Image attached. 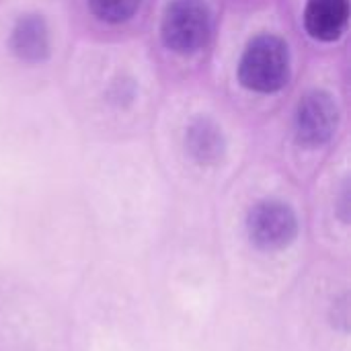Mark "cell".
<instances>
[{
  "label": "cell",
  "mask_w": 351,
  "mask_h": 351,
  "mask_svg": "<svg viewBox=\"0 0 351 351\" xmlns=\"http://www.w3.org/2000/svg\"><path fill=\"white\" fill-rule=\"evenodd\" d=\"M290 80V49L271 33L253 37L239 62V82L255 93H278Z\"/></svg>",
  "instance_id": "cell-1"
},
{
  "label": "cell",
  "mask_w": 351,
  "mask_h": 351,
  "mask_svg": "<svg viewBox=\"0 0 351 351\" xmlns=\"http://www.w3.org/2000/svg\"><path fill=\"white\" fill-rule=\"evenodd\" d=\"M212 35V12L206 0H171L162 12L160 37L175 53L202 49Z\"/></svg>",
  "instance_id": "cell-2"
},
{
  "label": "cell",
  "mask_w": 351,
  "mask_h": 351,
  "mask_svg": "<svg viewBox=\"0 0 351 351\" xmlns=\"http://www.w3.org/2000/svg\"><path fill=\"white\" fill-rule=\"evenodd\" d=\"M247 234L259 251H282L294 243L298 234V218L288 204L263 199L249 210Z\"/></svg>",
  "instance_id": "cell-3"
},
{
  "label": "cell",
  "mask_w": 351,
  "mask_h": 351,
  "mask_svg": "<svg viewBox=\"0 0 351 351\" xmlns=\"http://www.w3.org/2000/svg\"><path fill=\"white\" fill-rule=\"evenodd\" d=\"M339 125V107L335 99L325 90L306 93L294 117L296 142L304 148H319L327 144Z\"/></svg>",
  "instance_id": "cell-4"
},
{
  "label": "cell",
  "mask_w": 351,
  "mask_h": 351,
  "mask_svg": "<svg viewBox=\"0 0 351 351\" xmlns=\"http://www.w3.org/2000/svg\"><path fill=\"white\" fill-rule=\"evenodd\" d=\"M302 19L313 39L335 41L350 25V0H308Z\"/></svg>",
  "instance_id": "cell-5"
},
{
  "label": "cell",
  "mask_w": 351,
  "mask_h": 351,
  "mask_svg": "<svg viewBox=\"0 0 351 351\" xmlns=\"http://www.w3.org/2000/svg\"><path fill=\"white\" fill-rule=\"evenodd\" d=\"M10 47L16 58L29 64L43 62L49 56V31L39 14L21 16L10 33Z\"/></svg>",
  "instance_id": "cell-6"
},
{
  "label": "cell",
  "mask_w": 351,
  "mask_h": 351,
  "mask_svg": "<svg viewBox=\"0 0 351 351\" xmlns=\"http://www.w3.org/2000/svg\"><path fill=\"white\" fill-rule=\"evenodd\" d=\"M185 146L189 156L197 165H216L224 156V136L222 130L208 117H195L185 134Z\"/></svg>",
  "instance_id": "cell-7"
},
{
  "label": "cell",
  "mask_w": 351,
  "mask_h": 351,
  "mask_svg": "<svg viewBox=\"0 0 351 351\" xmlns=\"http://www.w3.org/2000/svg\"><path fill=\"white\" fill-rule=\"evenodd\" d=\"M142 0H88V6L95 16H99L105 23H125L130 21Z\"/></svg>",
  "instance_id": "cell-8"
}]
</instances>
